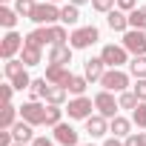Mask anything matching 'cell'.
<instances>
[{"mask_svg":"<svg viewBox=\"0 0 146 146\" xmlns=\"http://www.w3.org/2000/svg\"><path fill=\"white\" fill-rule=\"evenodd\" d=\"M129 72L135 78H146V54H135V60L129 63Z\"/></svg>","mask_w":146,"mask_h":146,"instance_id":"cell-24","label":"cell"},{"mask_svg":"<svg viewBox=\"0 0 146 146\" xmlns=\"http://www.w3.org/2000/svg\"><path fill=\"white\" fill-rule=\"evenodd\" d=\"M54 140H57V143H63V146H78V132L72 129L69 123H63V120H60V123L54 126Z\"/></svg>","mask_w":146,"mask_h":146,"instance_id":"cell-10","label":"cell"},{"mask_svg":"<svg viewBox=\"0 0 146 146\" xmlns=\"http://www.w3.org/2000/svg\"><path fill=\"white\" fill-rule=\"evenodd\" d=\"M20 60H23L26 66H37V63H40V46L23 43V49H20Z\"/></svg>","mask_w":146,"mask_h":146,"instance_id":"cell-18","label":"cell"},{"mask_svg":"<svg viewBox=\"0 0 146 146\" xmlns=\"http://www.w3.org/2000/svg\"><path fill=\"white\" fill-rule=\"evenodd\" d=\"M92 9L95 12H112L115 9V0H92Z\"/></svg>","mask_w":146,"mask_h":146,"instance_id":"cell-36","label":"cell"},{"mask_svg":"<svg viewBox=\"0 0 146 146\" xmlns=\"http://www.w3.org/2000/svg\"><path fill=\"white\" fill-rule=\"evenodd\" d=\"M135 95L140 100H146V78H137V86H135Z\"/></svg>","mask_w":146,"mask_h":146,"instance_id":"cell-37","label":"cell"},{"mask_svg":"<svg viewBox=\"0 0 146 146\" xmlns=\"http://www.w3.org/2000/svg\"><path fill=\"white\" fill-rule=\"evenodd\" d=\"M35 6H37L35 0H17V3H15V12H17V15H23V17H29V15L35 12Z\"/></svg>","mask_w":146,"mask_h":146,"instance_id":"cell-34","label":"cell"},{"mask_svg":"<svg viewBox=\"0 0 146 146\" xmlns=\"http://www.w3.org/2000/svg\"><path fill=\"white\" fill-rule=\"evenodd\" d=\"M66 40H69V35H66V29H63V26H49V43H52V46L66 43Z\"/></svg>","mask_w":146,"mask_h":146,"instance_id":"cell-26","label":"cell"},{"mask_svg":"<svg viewBox=\"0 0 146 146\" xmlns=\"http://www.w3.org/2000/svg\"><path fill=\"white\" fill-rule=\"evenodd\" d=\"M103 146H123V143H120V140H117V137H109V140H106V143H103Z\"/></svg>","mask_w":146,"mask_h":146,"instance_id":"cell-41","label":"cell"},{"mask_svg":"<svg viewBox=\"0 0 146 146\" xmlns=\"http://www.w3.org/2000/svg\"><path fill=\"white\" fill-rule=\"evenodd\" d=\"M95 109H98L103 117H115V115H117V109H120V103L112 98V92H109V89H103V92H98V95H95Z\"/></svg>","mask_w":146,"mask_h":146,"instance_id":"cell-4","label":"cell"},{"mask_svg":"<svg viewBox=\"0 0 146 146\" xmlns=\"http://www.w3.org/2000/svg\"><path fill=\"white\" fill-rule=\"evenodd\" d=\"M60 20H63L66 26H75V23L80 20V12H78V6H75V3L63 6V9H60Z\"/></svg>","mask_w":146,"mask_h":146,"instance_id":"cell-21","label":"cell"},{"mask_svg":"<svg viewBox=\"0 0 146 146\" xmlns=\"http://www.w3.org/2000/svg\"><path fill=\"white\" fill-rule=\"evenodd\" d=\"M100 86L109 89V92H126V86H129V75H126V72H120V69H109V72H103Z\"/></svg>","mask_w":146,"mask_h":146,"instance_id":"cell-2","label":"cell"},{"mask_svg":"<svg viewBox=\"0 0 146 146\" xmlns=\"http://www.w3.org/2000/svg\"><path fill=\"white\" fill-rule=\"evenodd\" d=\"M46 109H49V106H40L37 100H32V103H23V106H20V115H23V120H29L32 126H40V123H46Z\"/></svg>","mask_w":146,"mask_h":146,"instance_id":"cell-7","label":"cell"},{"mask_svg":"<svg viewBox=\"0 0 146 146\" xmlns=\"http://www.w3.org/2000/svg\"><path fill=\"white\" fill-rule=\"evenodd\" d=\"M137 6V0H117V9H123V12H132Z\"/></svg>","mask_w":146,"mask_h":146,"instance_id":"cell-38","label":"cell"},{"mask_svg":"<svg viewBox=\"0 0 146 146\" xmlns=\"http://www.w3.org/2000/svg\"><path fill=\"white\" fill-rule=\"evenodd\" d=\"M123 46H126V52H132V54H146V35H143V29H129V32H123Z\"/></svg>","mask_w":146,"mask_h":146,"instance_id":"cell-5","label":"cell"},{"mask_svg":"<svg viewBox=\"0 0 146 146\" xmlns=\"http://www.w3.org/2000/svg\"><path fill=\"white\" fill-rule=\"evenodd\" d=\"M26 43L43 49V43H49V26H46V29H35V32H29V35H26Z\"/></svg>","mask_w":146,"mask_h":146,"instance_id":"cell-22","label":"cell"},{"mask_svg":"<svg viewBox=\"0 0 146 146\" xmlns=\"http://www.w3.org/2000/svg\"><path fill=\"white\" fill-rule=\"evenodd\" d=\"M52 3H57V0H52Z\"/></svg>","mask_w":146,"mask_h":146,"instance_id":"cell-45","label":"cell"},{"mask_svg":"<svg viewBox=\"0 0 146 146\" xmlns=\"http://www.w3.org/2000/svg\"><path fill=\"white\" fill-rule=\"evenodd\" d=\"M103 57H89L86 60V66H83V75L89 78V80H100L103 78Z\"/></svg>","mask_w":146,"mask_h":146,"instance_id":"cell-15","label":"cell"},{"mask_svg":"<svg viewBox=\"0 0 146 146\" xmlns=\"http://www.w3.org/2000/svg\"><path fill=\"white\" fill-rule=\"evenodd\" d=\"M86 146H95V143H86Z\"/></svg>","mask_w":146,"mask_h":146,"instance_id":"cell-44","label":"cell"},{"mask_svg":"<svg viewBox=\"0 0 146 146\" xmlns=\"http://www.w3.org/2000/svg\"><path fill=\"white\" fill-rule=\"evenodd\" d=\"M32 146H54V143H52L49 137H35V140H32Z\"/></svg>","mask_w":146,"mask_h":146,"instance_id":"cell-40","label":"cell"},{"mask_svg":"<svg viewBox=\"0 0 146 146\" xmlns=\"http://www.w3.org/2000/svg\"><path fill=\"white\" fill-rule=\"evenodd\" d=\"M137 100H140V98H137L135 92H120V100H117V103H120V109H135Z\"/></svg>","mask_w":146,"mask_h":146,"instance_id":"cell-32","label":"cell"},{"mask_svg":"<svg viewBox=\"0 0 146 146\" xmlns=\"http://www.w3.org/2000/svg\"><path fill=\"white\" fill-rule=\"evenodd\" d=\"M15 117H17V109L12 103H6L3 106V117H0V129H12L15 126Z\"/></svg>","mask_w":146,"mask_h":146,"instance_id":"cell-25","label":"cell"},{"mask_svg":"<svg viewBox=\"0 0 146 146\" xmlns=\"http://www.w3.org/2000/svg\"><path fill=\"white\" fill-rule=\"evenodd\" d=\"M123 146H146V132H137V135H129Z\"/></svg>","mask_w":146,"mask_h":146,"instance_id":"cell-35","label":"cell"},{"mask_svg":"<svg viewBox=\"0 0 146 146\" xmlns=\"http://www.w3.org/2000/svg\"><path fill=\"white\" fill-rule=\"evenodd\" d=\"M12 86H15L17 92H23V89H29V86H32V78L26 75V69L20 72V75H15V78H12Z\"/></svg>","mask_w":146,"mask_h":146,"instance_id":"cell-31","label":"cell"},{"mask_svg":"<svg viewBox=\"0 0 146 146\" xmlns=\"http://www.w3.org/2000/svg\"><path fill=\"white\" fill-rule=\"evenodd\" d=\"M23 66H26L23 60H15V57H9V60H6V66H3V72H6V78L12 80L15 75H20V72H23Z\"/></svg>","mask_w":146,"mask_h":146,"instance_id":"cell-27","label":"cell"},{"mask_svg":"<svg viewBox=\"0 0 146 146\" xmlns=\"http://www.w3.org/2000/svg\"><path fill=\"white\" fill-rule=\"evenodd\" d=\"M15 23H17V12H12V9H0V26L15 29Z\"/></svg>","mask_w":146,"mask_h":146,"instance_id":"cell-30","label":"cell"},{"mask_svg":"<svg viewBox=\"0 0 146 146\" xmlns=\"http://www.w3.org/2000/svg\"><path fill=\"white\" fill-rule=\"evenodd\" d=\"M95 40H98V29H95V26H80V29L72 32L69 46H72V49H86V46H92Z\"/></svg>","mask_w":146,"mask_h":146,"instance_id":"cell-3","label":"cell"},{"mask_svg":"<svg viewBox=\"0 0 146 146\" xmlns=\"http://www.w3.org/2000/svg\"><path fill=\"white\" fill-rule=\"evenodd\" d=\"M23 43H26V40H23L17 32H9V35L3 37V43H0V54H3V57L9 60V57H15V54L23 49Z\"/></svg>","mask_w":146,"mask_h":146,"instance_id":"cell-9","label":"cell"},{"mask_svg":"<svg viewBox=\"0 0 146 146\" xmlns=\"http://www.w3.org/2000/svg\"><path fill=\"white\" fill-rule=\"evenodd\" d=\"M60 117H63V109L54 106V103H49V109H46V126H57Z\"/></svg>","mask_w":146,"mask_h":146,"instance_id":"cell-28","label":"cell"},{"mask_svg":"<svg viewBox=\"0 0 146 146\" xmlns=\"http://www.w3.org/2000/svg\"><path fill=\"white\" fill-rule=\"evenodd\" d=\"M69 78H72V72H69L66 66H60V63H52V66L46 69V80H49V83L66 86V83H69Z\"/></svg>","mask_w":146,"mask_h":146,"instance_id":"cell-11","label":"cell"},{"mask_svg":"<svg viewBox=\"0 0 146 146\" xmlns=\"http://www.w3.org/2000/svg\"><path fill=\"white\" fill-rule=\"evenodd\" d=\"M0 92H3V103H12V92H15V86H3Z\"/></svg>","mask_w":146,"mask_h":146,"instance_id":"cell-39","label":"cell"},{"mask_svg":"<svg viewBox=\"0 0 146 146\" xmlns=\"http://www.w3.org/2000/svg\"><path fill=\"white\" fill-rule=\"evenodd\" d=\"M132 120H135L137 126H146V100H140V103L132 109Z\"/></svg>","mask_w":146,"mask_h":146,"instance_id":"cell-33","label":"cell"},{"mask_svg":"<svg viewBox=\"0 0 146 146\" xmlns=\"http://www.w3.org/2000/svg\"><path fill=\"white\" fill-rule=\"evenodd\" d=\"M100 57H103V63H106L109 69H117V66L126 63V46H115V43H109V46H103Z\"/></svg>","mask_w":146,"mask_h":146,"instance_id":"cell-6","label":"cell"},{"mask_svg":"<svg viewBox=\"0 0 146 146\" xmlns=\"http://www.w3.org/2000/svg\"><path fill=\"white\" fill-rule=\"evenodd\" d=\"M129 126H132V123H129L126 117H117V115H115L109 132H115V137H129Z\"/></svg>","mask_w":146,"mask_h":146,"instance_id":"cell-20","label":"cell"},{"mask_svg":"<svg viewBox=\"0 0 146 146\" xmlns=\"http://www.w3.org/2000/svg\"><path fill=\"white\" fill-rule=\"evenodd\" d=\"M15 146H26V143H15Z\"/></svg>","mask_w":146,"mask_h":146,"instance_id":"cell-43","label":"cell"},{"mask_svg":"<svg viewBox=\"0 0 146 146\" xmlns=\"http://www.w3.org/2000/svg\"><path fill=\"white\" fill-rule=\"evenodd\" d=\"M49 63H60V66L72 63V46H66V43L52 46V52H49Z\"/></svg>","mask_w":146,"mask_h":146,"instance_id":"cell-14","label":"cell"},{"mask_svg":"<svg viewBox=\"0 0 146 146\" xmlns=\"http://www.w3.org/2000/svg\"><path fill=\"white\" fill-rule=\"evenodd\" d=\"M12 135H15L17 143H32V140H35V135H32V123H29V120L15 123V126H12Z\"/></svg>","mask_w":146,"mask_h":146,"instance_id":"cell-17","label":"cell"},{"mask_svg":"<svg viewBox=\"0 0 146 146\" xmlns=\"http://www.w3.org/2000/svg\"><path fill=\"white\" fill-rule=\"evenodd\" d=\"M66 86H57V83H49L46 86V92H43V100H49V103H54V106H60L63 100H66Z\"/></svg>","mask_w":146,"mask_h":146,"instance_id":"cell-16","label":"cell"},{"mask_svg":"<svg viewBox=\"0 0 146 146\" xmlns=\"http://www.w3.org/2000/svg\"><path fill=\"white\" fill-rule=\"evenodd\" d=\"M86 132H89V137H100V135H106V132H109L106 117H103V115H89V117H86Z\"/></svg>","mask_w":146,"mask_h":146,"instance_id":"cell-13","label":"cell"},{"mask_svg":"<svg viewBox=\"0 0 146 146\" xmlns=\"http://www.w3.org/2000/svg\"><path fill=\"white\" fill-rule=\"evenodd\" d=\"M69 117H75V120H86L89 115H92V100L89 98H83V95H78L75 100H69Z\"/></svg>","mask_w":146,"mask_h":146,"instance_id":"cell-8","label":"cell"},{"mask_svg":"<svg viewBox=\"0 0 146 146\" xmlns=\"http://www.w3.org/2000/svg\"><path fill=\"white\" fill-rule=\"evenodd\" d=\"M106 15H109L106 23H109L112 32H129V17L123 15V9H112V12H106Z\"/></svg>","mask_w":146,"mask_h":146,"instance_id":"cell-12","label":"cell"},{"mask_svg":"<svg viewBox=\"0 0 146 146\" xmlns=\"http://www.w3.org/2000/svg\"><path fill=\"white\" fill-rule=\"evenodd\" d=\"M86 83H89L86 75H72L69 83H66V89H69L72 95H83V92H86Z\"/></svg>","mask_w":146,"mask_h":146,"instance_id":"cell-19","label":"cell"},{"mask_svg":"<svg viewBox=\"0 0 146 146\" xmlns=\"http://www.w3.org/2000/svg\"><path fill=\"white\" fill-rule=\"evenodd\" d=\"M129 26L146 32V9H132V12H129Z\"/></svg>","mask_w":146,"mask_h":146,"instance_id":"cell-23","label":"cell"},{"mask_svg":"<svg viewBox=\"0 0 146 146\" xmlns=\"http://www.w3.org/2000/svg\"><path fill=\"white\" fill-rule=\"evenodd\" d=\"M29 20H35V23H40V26H52L54 20H60V9L52 3V0H49V3H37L35 12L29 15Z\"/></svg>","mask_w":146,"mask_h":146,"instance_id":"cell-1","label":"cell"},{"mask_svg":"<svg viewBox=\"0 0 146 146\" xmlns=\"http://www.w3.org/2000/svg\"><path fill=\"white\" fill-rule=\"evenodd\" d=\"M46 86H49V80H46V78H40V80H32V86H29V95H32V100H37V98H43V92H46Z\"/></svg>","mask_w":146,"mask_h":146,"instance_id":"cell-29","label":"cell"},{"mask_svg":"<svg viewBox=\"0 0 146 146\" xmlns=\"http://www.w3.org/2000/svg\"><path fill=\"white\" fill-rule=\"evenodd\" d=\"M72 3H75V6H83V3H86V0H72Z\"/></svg>","mask_w":146,"mask_h":146,"instance_id":"cell-42","label":"cell"}]
</instances>
